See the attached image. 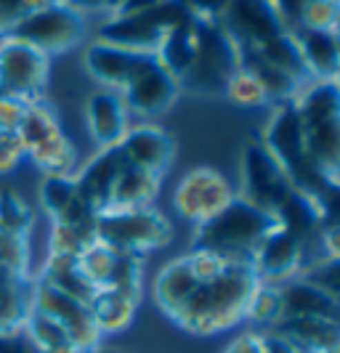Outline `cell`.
Returning <instances> with one entry per match:
<instances>
[{"mask_svg":"<svg viewBox=\"0 0 340 353\" xmlns=\"http://www.w3.org/2000/svg\"><path fill=\"white\" fill-rule=\"evenodd\" d=\"M32 276H17L0 268V335L24 332L32 311Z\"/></svg>","mask_w":340,"mask_h":353,"instance_id":"d4e9b609","label":"cell"},{"mask_svg":"<svg viewBox=\"0 0 340 353\" xmlns=\"http://www.w3.org/2000/svg\"><path fill=\"white\" fill-rule=\"evenodd\" d=\"M274 6H277V11H279V17L285 19V24L290 30H295L298 27V19H301V11H303L306 0H274Z\"/></svg>","mask_w":340,"mask_h":353,"instance_id":"7dc6e473","label":"cell"},{"mask_svg":"<svg viewBox=\"0 0 340 353\" xmlns=\"http://www.w3.org/2000/svg\"><path fill=\"white\" fill-rule=\"evenodd\" d=\"M21 159H27L19 133H0V176L14 173Z\"/></svg>","mask_w":340,"mask_h":353,"instance_id":"60d3db41","label":"cell"},{"mask_svg":"<svg viewBox=\"0 0 340 353\" xmlns=\"http://www.w3.org/2000/svg\"><path fill=\"white\" fill-rule=\"evenodd\" d=\"M0 353H37V348L27 340L24 332L0 335Z\"/></svg>","mask_w":340,"mask_h":353,"instance_id":"f6af8a7d","label":"cell"},{"mask_svg":"<svg viewBox=\"0 0 340 353\" xmlns=\"http://www.w3.org/2000/svg\"><path fill=\"white\" fill-rule=\"evenodd\" d=\"M0 242H3V229H0Z\"/></svg>","mask_w":340,"mask_h":353,"instance_id":"6f0895ef","label":"cell"},{"mask_svg":"<svg viewBox=\"0 0 340 353\" xmlns=\"http://www.w3.org/2000/svg\"><path fill=\"white\" fill-rule=\"evenodd\" d=\"M120 96L126 101L130 117H141L146 123V120L165 114L176 104V99L181 96V83L162 67L154 53H146L136 72L130 74L126 88L120 90Z\"/></svg>","mask_w":340,"mask_h":353,"instance_id":"7c38bea8","label":"cell"},{"mask_svg":"<svg viewBox=\"0 0 340 353\" xmlns=\"http://www.w3.org/2000/svg\"><path fill=\"white\" fill-rule=\"evenodd\" d=\"M19 139L27 159L46 176H74L77 149L59 125V117L43 99L32 101L19 125Z\"/></svg>","mask_w":340,"mask_h":353,"instance_id":"5b68a950","label":"cell"},{"mask_svg":"<svg viewBox=\"0 0 340 353\" xmlns=\"http://www.w3.org/2000/svg\"><path fill=\"white\" fill-rule=\"evenodd\" d=\"M311 263H314V258L308 255V250L295 236H290L285 229H279V223L266 234V239L258 245L250 261L258 282L274 284V287H282L290 279H298Z\"/></svg>","mask_w":340,"mask_h":353,"instance_id":"9a60e30c","label":"cell"},{"mask_svg":"<svg viewBox=\"0 0 340 353\" xmlns=\"http://www.w3.org/2000/svg\"><path fill=\"white\" fill-rule=\"evenodd\" d=\"M319 248H322V252H324L322 258H340V226L322 231Z\"/></svg>","mask_w":340,"mask_h":353,"instance_id":"681fc988","label":"cell"},{"mask_svg":"<svg viewBox=\"0 0 340 353\" xmlns=\"http://www.w3.org/2000/svg\"><path fill=\"white\" fill-rule=\"evenodd\" d=\"M40 282L51 284L56 290H61L64 295H70L74 301L86 303L88 305L93 301V295L99 292L93 284L88 282V276L80 271L77 258H61V255H48L40 276H35Z\"/></svg>","mask_w":340,"mask_h":353,"instance_id":"f1b7e54d","label":"cell"},{"mask_svg":"<svg viewBox=\"0 0 340 353\" xmlns=\"http://www.w3.org/2000/svg\"><path fill=\"white\" fill-rule=\"evenodd\" d=\"M332 32H335V37L340 40V14H338V21H335V27H332Z\"/></svg>","mask_w":340,"mask_h":353,"instance_id":"db71d44e","label":"cell"},{"mask_svg":"<svg viewBox=\"0 0 340 353\" xmlns=\"http://www.w3.org/2000/svg\"><path fill=\"white\" fill-rule=\"evenodd\" d=\"M123 168H126V159L120 154V149L107 146V149H99L83 168L74 170L77 192L96 212H101L109 205L112 186L123 173Z\"/></svg>","mask_w":340,"mask_h":353,"instance_id":"ffe728a7","label":"cell"},{"mask_svg":"<svg viewBox=\"0 0 340 353\" xmlns=\"http://www.w3.org/2000/svg\"><path fill=\"white\" fill-rule=\"evenodd\" d=\"M194 17L183 0H165L154 8H146L139 14H114L99 27L96 40H104L112 46H120L136 53H154L160 48L162 37L173 27Z\"/></svg>","mask_w":340,"mask_h":353,"instance_id":"52a82bcc","label":"cell"},{"mask_svg":"<svg viewBox=\"0 0 340 353\" xmlns=\"http://www.w3.org/2000/svg\"><path fill=\"white\" fill-rule=\"evenodd\" d=\"M197 40H199V19L192 17L179 27H173L168 35L162 37L160 48L154 56L160 59V64L170 72L176 80H183V74L189 72L194 53H197Z\"/></svg>","mask_w":340,"mask_h":353,"instance_id":"83f0119b","label":"cell"},{"mask_svg":"<svg viewBox=\"0 0 340 353\" xmlns=\"http://www.w3.org/2000/svg\"><path fill=\"white\" fill-rule=\"evenodd\" d=\"M186 8L199 19H213V21H221V17L226 14L229 8V0H183Z\"/></svg>","mask_w":340,"mask_h":353,"instance_id":"ee69618b","label":"cell"},{"mask_svg":"<svg viewBox=\"0 0 340 353\" xmlns=\"http://www.w3.org/2000/svg\"><path fill=\"white\" fill-rule=\"evenodd\" d=\"M237 192L229 178L215 168H194L179 181L173 192V210L189 223L210 221L232 202Z\"/></svg>","mask_w":340,"mask_h":353,"instance_id":"4fadbf2b","label":"cell"},{"mask_svg":"<svg viewBox=\"0 0 340 353\" xmlns=\"http://www.w3.org/2000/svg\"><path fill=\"white\" fill-rule=\"evenodd\" d=\"M317 208H319V223L324 229H335L340 226V181H327L324 189L314 196Z\"/></svg>","mask_w":340,"mask_h":353,"instance_id":"ab89813d","label":"cell"},{"mask_svg":"<svg viewBox=\"0 0 340 353\" xmlns=\"http://www.w3.org/2000/svg\"><path fill=\"white\" fill-rule=\"evenodd\" d=\"M258 340H261V348L263 353H298L285 337H279L271 330H258Z\"/></svg>","mask_w":340,"mask_h":353,"instance_id":"bcb514c9","label":"cell"},{"mask_svg":"<svg viewBox=\"0 0 340 353\" xmlns=\"http://www.w3.org/2000/svg\"><path fill=\"white\" fill-rule=\"evenodd\" d=\"M332 321H335V324L340 327V303L335 305V314H332Z\"/></svg>","mask_w":340,"mask_h":353,"instance_id":"816d5d0a","label":"cell"},{"mask_svg":"<svg viewBox=\"0 0 340 353\" xmlns=\"http://www.w3.org/2000/svg\"><path fill=\"white\" fill-rule=\"evenodd\" d=\"M338 6H340V0H338Z\"/></svg>","mask_w":340,"mask_h":353,"instance_id":"680465c9","label":"cell"},{"mask_svg":"<svg viewBox=\"0 0 340 353\" xmlns=\"http://www.w3.org/2000/svg\"><path fill=\"white\" fill-rule=\"evenodd\" d=\"M335 83H338V88H340V70H338V74H335Z\"/></svg>","mask_w":340,"mask_h":353,"instance_id":"9f6ffc18","label":"cell"},{"mask_svg":"<svg viewBox=\"0 0 340 353\" xmlns=\"http://www.w3.org/2000/svg\"><path fill=\"white\" fill-rule=\"evenodd\" d=\"M32 226H35V215L30 210L27 199L14 189H3L0 192V229H3V234L30 236Z\"/></svg>","mask_w":340,"mask_h":353,"instance_id":"d6a6232c","label":"cell"},{"mask_svg":"<svg viewBox=\"0 0 340 353\" xmlns=\"http://www.w3.org/2000/svg\"><path fill=\"white\" fill-rule=\"evenodd\" d=\"M237 70H239L237 46H234L232 35L226 32V27L213 19H199L197 53H194L189 72L181 80V90L223 99L226 83L232 80Z\"/></svg>","mask_w":340,"mask_h":353,"instance_id":"ba28073f","label":"cell"},{"mask_svg":"<svg viewBox=\"0 0 340 353\" xmlns=\"http://www.w3.org/2000/svg\"><path fill=\"white\" fill-rule=\"evenodd\" d=\"M139 303L141 298H136V295H128L123 290H112V287H101L88 303V308L96 327L101 330V335H114L133 324Z\"/></svg>","mask_w":340,"mask_h":353,"instance_id":"4316f807","label":"cell"},{"mask_svg":"<svg viewBox=\"0 0 340 353\" xmlns=\"http://www.w3.org/2000/svg\"><path fill=\"white\" fill-rule=\"evenodd\" d=\"M51 59L17 37H0V96L40 101L48 85Z\"/></svg>","mask_w":340,"mask_h":353,"instance_id":"30bf717a","label":"cell"},{"mask_svg":"<svg viewBox=\"0 0 340 353\" xmlns=\"http://www.w3.org/2000/svg\"><path fill=\"white\" fill-rule=\"evenodd\" d=\"M199 287V279L192 274V265H189V258L181 255L176 261L165 263L160 268V274L154 276V284H152V295H154V303L162 314L168 319H173L181 311V305L194 295V290Z\"/></svg>","mask_w":340,"mask_h":353,"instance_id":"603a6c76","label":"cell"},{"mask_svg":"<svg viewBox=\"0 0 340 353\" xmlns=\"http://www.w3.org/2000/svg\"><path fill=\"white\" fill-rule=\"evenodd\" d=\"M117 255H120L117 250H112L109 245L96 239V242H90L88 248L77 255V265H80V271L88 276V282L93 284L96 290H101V287L109 284V276H112L114 263H117Z\"/></svg>","mask_w":340,"mask_h":353,"instance_id":"1f68e13d","label":"cell"},{"mask_svg":"<svg viewBox=\"0 0 340 353\" xmlns=\"http://www.w3.org/2000/svg\"><path fill=\"white\" fill-rule=\"evenodd\" d=\"M93 353H123V351H114V348H96Z\"/></svg>","mask_w":340,"mask_h":353,"instance_id":"11a10c76","label":"cell"},{"mask_svg":"<svg viewBox=\"0 0 340 353\" xmlns=\"http://www.w3.org/2000/svg\"><path fill=\"white\" fill-rule=\"evenodd\" d=\"M242 183L237 196H242L245 202H250L255 208H261L269 215H277L287 196L295 192L292 181L279 168V162L271 157L269 149L261 141H250L242 152Z\"/></svg>","mask_w":340,"mask_h":353,"instance_id":"8fae6325","label":"cell"},{"mask_svg":"<svg viewBox=\"0 0 340 353\" xmlns=\"http://www.w3.org/2000/svg\"><path fill=\"white\" fill-rule=\"evenodd\" d=\"M255 287L258 276L250 263H229L223 274L199 284L170 321L194 337L221 335L245 319V305Z\"/></svg>","mask_w":340,"mask_h":353,"instance_id":"6da1fadb","label":"cell"},{"mask_svg":"<svg viewBox=\"0 0 340 353\" xmlns=\"http://www.w3.org/2000/svg\"><path fill=\"white\" fill-rule=\"evenodd\" d=\"M282 290V301H285V319L292 316H324L332 319L338 301H332L327 292L311 282H306L303 276L290 279L287 284L279 287Z\"/></svg>","mask_w":340,"mask_h":353,"instance_id":"f546056e","label":"cell"},{"mask_svg":"<svg viewBox=\"0 0 340 353\" xmlns=\"http://www.w3.org/2000/svg\"><path fill=\"white\" fill-rule=\"evenodd\" d=\"M43 353H93V351H83V348H77V345H61V348H54V351H43Z\"/></svg>","mask_w":340,"mask_h":353,"instance_id":"f907efd6","label":"cell"},{"mask_svg":"<svg viewBox=\"0 0 340 353\" xmlns=\"http://www.w3.org/2000/svg\"><path fill=\"white\" fill-rule=\"evenodd\" d=\"M223 353H263V348H261L258 332H248V335H239L234 343H229V348Z\"/></svg>","mask_w":340,"mask_h":353,"instance_id":"c3c4849f","label":"cell"},{"mask_svg":"<svg viewBox=\"0 0 340 353\" xmlns=\"http://www.w3.org/2000/svg\"><path fill=\"white\" fill-rule=\"evenodd\" d=\"M30 104L32 101L0 96V133H19V125L24 120V112Z\"/></svg>","mask_w":340,"mask_h":353,"instance_id":"b9f144b4","label":"cell"},{"mask_svg":"<svg viewBox=\"0 0 340 353\" xmlns=\"http://www.w3.org/2000/svg\"><path fill=\"white\" fill-rule=\"evenodd\" d=\"M301 276L314 287H319L322 292H327L332 301L340 303V258H319L308 265Z\"/></svg>","mask_w":340,"mask_h":353,"instance_id":"8d00e7d4","label":"cell"},{"mask_svg":"<svg viewBox=\"0 0 340 353\" xmlns=\"http://www.w3.org/2000/svg\"><path fill=\"white\" fill-rule=\"evenodd\" d=\"M8 35L27 43V46H32V48H37V51L46 53L51 59L56 53H67L74 46L83 43V37H86V17L72 11L70 6H64V3L51 0V3L35 8L32 14L19 19Z\"/></svg>","mask_w":340,"mask_h":353,"instance_id":"9c48e42d","label":"cell"},{"mask_svg":"<svg viewBox=\"0 0 340 353\" xmlns=\"http://www.w3.org/2000/svg\"><path fill=\"white\" fill-rule=\"evenodd\" d=\"M186 258H189L192 274L199 279V284L215 279L218 274H223V271H226V265L234 263V261L223 258V255H218V252H213V250H192Z\"/></svg>","mask_w":340,"mask_h":353,"instance_id":"f35d334b","label":"cell"},{"mask_svg":"<svg viewBox=\"0 0 340 353\" xmlns=\"http://www.w3.org/2000/svg\"><path fill=\"white\" fill-rule=\"evenodd\" d=\"M277 223L279 229H285L290 236H295L314 261H319V239H322V223H319V208L314 196L303 194V192H292L282 202V208L277 210Z\"/></svg>","mask_w":340,"mask_h":353,"instance_id":"44dd1931","label":"cell"},{"mask_svg":"<svg viewBox=\"0 0 340 353\" xmlns=\"http://www.w3.org/2000/svg\"><path fill=\"white\" fill-rule=\"evenodd\" d=\"M32 308L40 311L43 316H48L51 321H56L77 348H83V351H96L99 348L104 335L96 327V321L90 316V308L86 303L74 301L70 295H64L61 290L35 279V284H32Z\"/></svg>","mask_w":340,"mask_h":353,"instance_id":"5bb4252c","label":"cell"},{"mask_svg":"<svg viewBox=\"0 0 340 353\" xmlns=\"http://www.w3.org/2000/svg\"><path fill=\"white\" fill-rule=\"evenodd\" d=\"M96 239L117 252L143 258L173 242V226L154 208L104 210L96 215Z\"/></svg>","mask_w":340,"mask_h":353,"instance_id":"8992f818","label":"cell"},{"mask_svg":"<svg viewBox=\"0 0 340 353\" xmlns=\"http://www.w3.org/2000/svg\"><path fill=\"white\" fill-rule=\"evenodd\" d=\"M0 268L11 271L17 276H30V236H24V234H3Z\"/></svg>","mask_w":340,"mask_h":353,"instance_id":"d590c367","label":"cell"},{"mask_svg":"<svg viewBox=\"0 0 340 353\" xmlns=\"http://www.w3.org/2000/svg\"><path fill=\"white\" fill-rule=\"evenodd\" d=\"M126 165L154 176H165L176 157V139L154 123H136L128 128L123 141L117 143Z\"/></svg>","mask_w":340,"mask_h":353,"instance_id":"e0dca14e","label":"cell"},{"mask_svg":"<svg viewBox=\"0 0 340 353\" xmlns=\"http://www.w3.org/2000/svg\"><path fill=\"white\" fill-rule=\"evenodd\" d=\"M86 125L99 149L117 146L130 128V112L120 90H96L86 101Z\"/></svg>","mask_w":340,"mask_h":353,"instance_id":"ac0fdd59","label":"cell"},{"mask_svg":"<svg viewBox=\"0 0 340 353\" xmlns=\"http://www.w3.org/2000/svg\"><path fill=\"white\" fill-rule=\"evenodd\" d=\"M327 353H340V337L335 340V343H332V348H330Z\"/></svg>","mask_w":340,"mask_h":353,"instance_id":"f5cc1de1","label":"cell"},{"mask_svg":"<svg viewBox=\"0 0 340 353\" xmlns=\"http://www.w3.org/2000/svg\"><path fill=\"white\" fill-rule=\"evenodd\" d=\"M261 143L269 149L271 157L279 162V168L285 170L298 192L317 196L324 189V183L330 181L319 173V168L314 165V159L308 154L303 123H301V114L295 109V101H287V104H279L274 109Z\"/></svg>","mask_w":340,"mask_h":353,"instance_id":"277c9868","label":"cell"},{"mask_svg":"<svg viewBox=\"0 0 340 353\" xmlns=\"http://www.w3.org/2000/svg\"><path fill=\"white\" fill-rule=\"evenodd\" d=\"M146 53H136L112 46L104 40H93L86 46L83 53V64L90 77L107 90H123L126 83L130 80V74L136 72V67L141 64V59Z\"/></svg>","mask_w":340,"mask_h":353,"instance_id":"d6986e66","label":"cell"},{"mask_svg":"<svg viewBox=\"0 0 340 353\" xmlns=\"http://www.w3.org/2000/svg\"><path fill=\"white\" fill-rule=\"evenodd\" d=\"M292 37L301 51L308 77L311 80H335L340 70V40L335 37V32L295 27Z\"/></svg>","mask_w":340,"mask_h":353,"instance_id":"7402d4cb","label":"cell"},{"mask_svg":"<svg viewBox=\"0 0 340 353\" xmlns=\"http://www.w3.org/2000/svg\"><path fill=\"white\" fill-rule=\"evenodd\" d=\"M56 3H64V6H70L72 11H77V14H107V17H114V14H120V8H123V3L126 0H56Z\"/></svg>","mask_w":340,"mask_h":353,"instance_id":"7bdbcfd3","label":"cell"},{"mask_svg":"<svg viewBox=\"0 0 340 353\" xmlns=\"http://www.w3.org/2000/svg\"><path fill=\"white\" fill-rule=\"evenodd\" d=\"M338 14H340L338 0H306L301 19H298V27L330 32L335 27V21H338Z\"/></svg>","mask_w":340,"mask_h":353,"instance_id":"74e56055","label":"cell"},{"mask_svg":"<svg viewBox=\"0 0 340 353\" xmlns=\"http://www.w3.org/2000/svg\"><path fill=\"white\" fill-rule=\"evenodd\" d=\"M223 99L232 101L237 109H258V106L271 104L269 96H266V90H263V85H261L248 70H242V67L234 72L232 80L226 83Z\"/></svg>","mask_w":340,"mask_h":353,"instance_id":"836d02e7","label":"cell"},{"mask_svg":"<svg viewBox=\"0 0 340 353\" xmlns=\"http://www.w3.org/2000/svg\"><path fill=\"white\" fill-rule=\"evenodd\" d=\"M271 332L285 337L298 353H327L340 337V327L324 316H292L282 319Z\"/></svg>","mask_w":340,"mask_h":353,"instance_id":"cb8c5ba5","label":"cell"},{"mask_svg":"<svg viewBox=\"0 0 340 353\" xmlns=\"http://www.w3.org/2000/svg\"><path fill=\"white\" fill-rule=\"evenodd\" d=\"M162 186V176L146 173L139 168L126 165L123 173L117 176L112 186V196L104 210H139V208H152ZM101 210V212H104Z\"/></svg>","mask_w":340,"mask_h":353,"instance_id":"484cf974","label":"cell"},{"mask_svg":"<svg viewBox=\"0 0 340 353\" xmlns=\"http://www.w3.org/2000/svg\"><path fill=\"white\" fill-rule=\"evenodd\" d=\"M245 319L252 321L258 330H274L285 319V301L282 290L274 284H261L252 290L250 301L245 305Z\"/></svg>","mask_w":340,"mask_h":353,"instance_id":"4dcf8cb0","label":"cell"},{"mask_svg":"<svg viewBox=\"0 0 340 353\" xmlns=\"http://www.w3.org/2000/svg\"><path fill=\"white\" fill-rule=\"evenodd\" d=\"M90 242H96V231H83L64 223H51V236H48V255H61V258H77Z\"/></svg>","mask_w":340,"mask_h":353,"instance_id":"e575fe53","label":"cell"},{"mask_svg":"<svg viewBox=\"0 0 340 353\" xmlns=\"http://www.w3.org/2000/svg\"><path fill=\"white\" fill-rule=\"evenodd\" d=\"M306 146L324 178L340 181V88L335 80H308L292 99Z\"/></svg>","mask_w":340,"mask_h":353,"instance_id":"3957f363","label":"cell"},{"mask_svg":"<svg viewBox=\"0 0 340 353\" xmlns=\"http://www.w3.org/2000/svg\"><path fill=\"white\" fill-rule=\"evenodd\" d=\"M221 24L232 35L234 46H248V48H255L290 30L285 19L279 17L274 0H229V8L221 17Z\"/></svg>","mask_w":340,"mask_h":353,"instance_id":"2e32d148","label":"cell"},{"mask_svg":"<svg viewBox=\"0 0 340 353\" xmlns=\"http://www.w3.org/2000/svg\"><path fill=\"white\" fill-rule=\"evenodd\" d=\"M277 226V218L234 196L210 221H202L192 234V250H213L234 263H250L258 245Z\"/></svg>","mask_w":340,"mask_h":353,"instance_id":"7a4b0ae2","label":"cell"}]
</instances>
